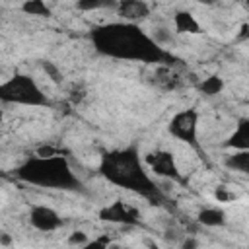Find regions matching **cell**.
Here are the masks:
<instances>
[{
	"instance_id": "cell-1",
	"label": "cell",
	"mask_w": 249,
	"mask_h": 249,
	"mask_svg": "<svg viewBox=\"0 0 249 249\" xmlns=\"http://www.w3.org/2000/svg\"><path fill=\"white\" fill-rule=\"evenodd\" d=\"M89 39L99 54L115 60L161 64L171 58L169 53L138 23H128V21L101 23L91 29Z\"/></svg>"
},
{
	"instance_id": "cell-14",
	"label": "cell",
	"mask_w": 249,
	"mask_h": 249,
	"mask_svg": "<svg viewBox=\"0 0 249 249\" xmlns=\"http://www.w3.org/2000/svg\"><path fill=\"white\" fill-rule=\"evenodd\" d=\"M198 89H200L204 95H208V97L218 95V93L224 89V80H222L220 76H208V78H204V80L200 82Z\"/></svg>"
},
{
	"instance_id": "cell-12",
	"label": "cell",
	"mask_w": 249,
	"mask_h": 249,
	"mask_svg": "<svg viewBox=\"0 0 249 249\" xmlns=\"http://www.w3.org/2000/svg\"><path fill=\"white\" fill-rule=\"evenodd\" d=\"M198 224L206 226V228H220L226 224V212L222 208H216V206H208V208H202L196 216Z\"/></svg>"
},
{
	"instance_id": "cell-18",
	"label": "cell",
	"mask_w": 249,
	"mask_h": 249,
	"mask_svg": "<svg viewBox=\"0 0 249 249\" xmlns=\"http://www.w3.org/2000/svg\"><path fill=\"white\" fill-rule=\"evenodd\" d=\"M86 241H88V235H86L84 231H74V233L68 237V243H70V245H78V247L84 245Z\"/></svg>"
},
{
	"instance_id": "cell-17",
	"label": "cell",
	"mask_w": 249,
	"mask_h": 249,
	"mask_svg": "<svg viewBox=\"0 0 249 249\" xmlns=\"http://www.w3.org/2000/svg\"><path fill=\"white\" fill-rule=\"evenodd\" d=\"M43 68H45V72L51 76V80H53L54 84H58V82L62 80V74L58 72V68H56L53 62H43Z\"/></svg>"
},
{
	"instance_id": "cell-10",
	"label": "cell",
	"mask_w": 249,
	"mask_h": 249,
	"mask_svg": "<svg viewBox=\"0 0 249 249\" xmlns=\"http://www.w3.org/2000/svg\"><path fill=\"white\" fill-rule=\"evenodd\" d=\"M226 148H233L235 152L239 150H249V119H239L237 126L233 128L231 136L224 142Z\"/></svg>"
},
{
	"instance_id": "cell-22",
	"label": "cell",
	"mask_w": 249,
	"mask_h": 249,
	"mask_svg": "<svg viewBox=\"0 0 249 249\" xmlns=\"http://www.w3.org/2000/svg\"><path fill=\"white\" fill-rule=\"evenodd\" d=\"M2 117H4V113H2V109H0V121H2Z\"/></svg>"
},
{
	"instance_id": "cell-20",
	"label": "cell",
	"mask_w": 249,
	"mask_h": 249,
	"mask_svg": "<svg viewBox=\"0 0 249 249\" xmlns=\"http://www.w3.org/2000/svg\"><path fill=\"white\" fill-rule=\"evenodd\" d=\"M196 247H198V241L195 237H187L181 245V249H196Z\"/></svg>"
},
{
	"instance_id": "cell-6",
	"label": "cell",
	"mask_w": 249,
	"mask_h": 249,
	"mask_svg": "<svg viewBox=\"0 0 249 249\" xmlns=\"http://www.w3.org/2000/svg\"><path fill=\"white\" fill-rule=\"evenodd\" d=\"M97 216H99V220L111 222V224H123V226H138L140 224V212L132 204H128L121 198L103 206L97 212Z\"/></svg>"
},
{
	"instance_id": "cell-5",
	"label": "cell",
	"mask_w": 249,
	"mask_h": 249,
	"mask_svg": "<svg viewBox=\"0 0 249 249\" xmlns=\"http://www.w3.org/2000/svg\"><path fill=\"white\" fill-rule=\"evenodd\" d=\"M167 130L177 140L189 144L195 150H200V144H198V111L196 109L189 107V109L177 111L171 117Z\"/></svg>"
},
{
	"instance_id": "cell-2",
	"label": "cell",
	"mask_w": 249,
	"mask_h": 249,
	"mask_svg": "<svg viewBox=\"0 0 249 249\" xmlns=\"http://www.w3.org/2000/svg\"><path fill=\"white\" fill-rule=\"evenodd\" d=\"M99 175L107 183L121 187L128 193L140 195L150 200L161 198V191L152 179L136 146L105 152L99 160Z\"/></svg>"
},
{
	"instance_id": "cell-11",
	"label": "cell",
	"mask_w": 249,
	"mask_h": 249,
	"mask_svg": "<svg viewBox=\"0 0 249 249\" xmlns=\"http://www.w3.org/2000/svg\"><path fill=\"white\" fill-rule=\"evenodd\" d=\"M173 25L177 33H200V23L191 12H177L173 16Z\"/></svg>"
},
{
	"instance_id": "cell-9",
	"label": "cell",
	"mask_w": 249,
	"mask_h": 249,
	"mask_svg": "<svg viewBox=\"0 0 249 249\" xmlns=\"http://www.w3.org/2000/svg\"><path fill=\"white\" fill-rule=\"evenodd\" d=\"M117 12L123 18L121 21H128V23H136L140 19H144L150 14V6L142 0H124L121 4H117Z\"/></svg>"
},
{
	"instance_id": "cell-8",
	"label": "cell",
	"mask_w": 249,
	"mask_h": 249,
	"mask_svg": "<svg viewBox=\"0 0 249 249\" xmlns=\"http://www.w3.org/2000/svg\"><path fill=\"white\" fill-rule=\"evenodd\" d=\"M29 224L37 231L51 233V231H56L58 228H62V218L54 208H51L47 204H35L29 210Z\"/></svg>"
},
{
	"instance_id": "cell-3",
	"label": "cell",
	"mask_w": 249,
	"mask_h": 249,
	"mask_svg": "<svg viewBox=\"0 0 249 249\" xmlns=\"http://www.w3.org/2000/svg\"><path fill=\"white\" fill-rule=\"evenodd\" d=\"M14 175L27 183L41 189H54V191H84L82 179L74 173L70 161L62 154L54 156H31L21 161Z\"/></svg>"
},
{
	"instance_id": "cell-13",
	"label": "cell",
	"mask_w": 249,
	"mask_h": 249,
	"mask_svg": "<svg viewBox=\"0 0 249 249\" xmlns=\"http://www.w3.org/2000/svg\"><path fill=\"white\" fill-rule=\"evenodd\" d=\"M226 165L233 171H239V173H247L249 171V150H239V152H233L231 156L226 158Z\"/></svg>"
},
{
	"instance_id": "cell-4",
	"label": "cell",
	"mask_w": 249,
	"mask_h": 249,
	"mask_svg": "<svg viewBox=\"0 0 249 249\" xmlns=\"http://www.w3.org/2000/svg\"><path fill=\"white\" fill-rule=\"evenodd\" d=\"M0 103L25 107H51V99L29 74H14L0 82Z\"/></svg>"
},
{
	"instance_id": "cell-21",
	"label": "cell",
	"mask_w": 249,
	"mask_h": 249,
	"mask_svg": "<svg viewBox=\"0 0 249 249\" xmlns=\"http://www.w3.org/2000/svg\"><path fill=\"white\" fill-rule=\"evenodd\" d=\"M2 175H4V171H2V163H0V177H2Z\"/></svg>"
},
{
	"instance_id": "cell-16",
	"label": "cell",
	"mask_w": 249,
	"mask_h": 249,
	"mask_svg": "<svg viewBox=\"0 0 249 249\" xmlns=\"http://www.w3.org/2000/svg\"><path fill=\"white\" fill-rule=\"evenodd\" d=\"M78 249H111V237L109 235H97L93 239H88Z\"/></svg>"
},
{
	"instance_id": "cell-15",
	"label": "cell",
	"mask_w": 249,
	"mask_h": 249,
	"mask_svg": "<svg viewBox=\"0 0 249 249\" xmlns=\"http://www.w3.org/2000/svg\"><path fill=\"white\" fill-rule=\"evenodd\" d=\"M21 10L27 14V16H51V8L43 2V0H27L21 4Z\"/></svg>"
},
{
	"instance_id": "cell-7",
	"label": "cell",
	"mask_w": 249,
	"mask_h": 249,
	"mask_svg": "<svg viewBox=\"0 0 249 249\" xmlns=\"http://www.w3.org/2000/svg\"><path fill=\"white\" fill-rule=\"evenodd\" d=\"M144 163H146L148 171L156 173L158 177L175 179V181L181 179V173H179V169H177L175 158H173V154H169V152H163V150L152 152V154H148V156L144 158Z\"/></svg>"
},
{
	"instance_id": "cell-19",
	"label": "cell",
	"mask_w": 249,
	"mask_h": 249,
	"mask_svg": "<svg viewBox=\"0 0 249 249\" xmlns=\"http://www.w3.org/2000/svg\"><path fill=\"white\" fill-rule=\"evenodd\" d=\"M103 6H109V4H103V2H78L80 10H95V8H103Z\"/></svg>"
}]
</instances>
